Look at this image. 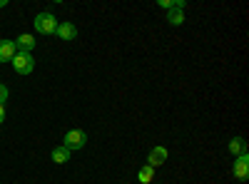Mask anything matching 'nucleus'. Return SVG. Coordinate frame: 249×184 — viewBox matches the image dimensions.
<instances>
[{"label":"nucleus","instance_id":"f257e3e1","mask_svg":"<svg viewBox=\"0 0 249 184\" xmlns=\"http://www.w3.org/2000/svg\"><path fill=\"white\" fill-rule=\"evenodd\" d=\"M10 63H13V67H15L18 75H30L33 67H35V60H33L30 52H15V57L10 60Z\"/></svg>","mask_w":249,"mask_h":184},{"label":"nucleus","instance_id":"f03ea898","mask_svg":"<svg viewBox=\"0 0 249 184\" xmlns=\"http://www.w3.org/2000/svg\"><path fill=\"white\" fill-rule=\"evenodd\" d=\"M85 142H88V134L82 130H70L65 134V139H62V147H65L68 152H72V150H82V147H85Z\"/></svg>","mask_w":249,"mask_h":184},{"label":"nucleus","instance_id":"7ed1b4c3","mask_svg":"<svg viewBox=\"0 0 249 184\" xmlns=\"http://www.w3.org/2000/svg\"><path fill=\"white\" fill-rule=\"evenodd\" d=\"M35 30H37V33H43V35H53V33L57 30V20H55V15H50V13H40V15H35Z\"/></svg>","mask_w":249,"mask_h":184},{"label":"nucleus","instance_id":"20e7f679","mask_svg":"<svg viewBox=\"0 0 249 184\" xmlns=\"http://www.w3.org/2000/svg\"><path fill=\"white\" fill-rule=\"evenodd\" d=\"M147 162H150L152 169H155V167H162L164 162H167V150H164V147H155V150L147 154Z\"/></svg>","mask_w":249,"mask_h":184},{"label":"nucleus","instance_id":"39448f33","mask_svg":"<svg viewBox=\"0 0 249 184\" xmlns=\"http://www.w3.org/2000/svg\"><path fill=\"white\" fill-rule=\"evenodd\" d=\"M247 174H249V157H247V154H239V157L234 159V177L244 182Z\"/></svg>","mask_w":249,"mask_h":184},{"label":"nucleus","instance_id":"423d86ee","mask_svg":"<svg viewBox=\"0 0 249 184\" xmlns=\"http://www.w3.org/2000/svg\"><path fill=\"white\" fill-rule=\"evenodd\" d=\"M15 43L13 40H0V63H10L15 57Z\"/></svg>","mask_w":249,"mask_h":184},{"label":"nucleus","instance_id":"0eeeda50","mask_svg":"<svg viewBox=\"0 0 249 184\" xmlns=\"http://www.w3.org/2000/svg\"><path fill=\"white\" fill-rule=\"evenodd\" d=\"M62 40H75L77 37V28L72 23H57V30H55Z\"/></svg>","mask_w":249,"mask_h":184},{"label":"nucleus","instance_id":"6e6552de","mask_svg":"<svg viewBox=\"0 0 249 184\" xmlns=\"http://www.w3.org/2000/svg\"><path fill=\"white\" fill-rule=\"evenodd\" d=\"M15 48H20V52H30V50L35 48V37H33L30 33L20 35V37L15 40Z\"/></svg>","mask_w":249,"mask_h":184},{"label":"nucleus","instance_id":"1a4fd4ad","mask_svg":"<svg viewBox=\"0 0 249 184\" xmlns=\"http://www.w3.org/2000/svg\"><path fill=\"white\" fill-rule=\"evenodd\" d=\"M230 152L237 154V157H239V154H247V142H244L242 137H234V139L230 142Z\"/></svg>","mask_w":249,"mask_h":184},{"label":"nucleus","instance_id":"9d476101","mask_svg":"<svg viewBox=\"0 0 249 184\" xmlns=\"http://www.w3.org/2000/svg\"><path fill=\"white\" fill-rule=\"evenodd\" d=\"M68 159H70V152L65 147H55L53 150V162H55V165H65Z\"/></svg>","mask_w":249,"mask_h":184},{"label":"nucleus","instance_id":"9b49d317","mask_svg":"<svg viewBox=\"0 0 249 184\" xmlns=\"http://www.w3.org/2000/svg\"><path fill=\"white\" fill-rule=\"evenodd\" d=\"M167 20H170V25H182V23H184V15H182V10H179V8H170Z\"/></svg>","mask_w":249,"mask_h":184},{"label":"nucleus","instance_id":"f8f14e48","mask_svg":"<svg viewBox=\"0 0 249 184\" xmlns=\"http://www.w3.org/2000/svg\"><path fill=\"white\" fill-rule=\"evenodd\" d=\"M152 179H155V169H152L150 165L140 169V182H142V184H150Z\"/></svg>","mask_w":249,"mask_h":184},{"label":"nucleus","instance_id":"ddd939ff","mask_svg":"<svg viewBox=\"0 0 249 184\" xmlns=\"http://www.w3.org/2000/svg\"><path fill=\"white\" fill-rule=\"evenodd\" d=\"M5 100H8V87H5V85H0V105H3Z\"/></svg>","mask_w":249,"mask_h":184},{"label":"nucleus","instance_id":"4468645a","mask_svg":"<svg viewBox=\"0 0 249 184\" xmlns=\"http://www.w3.org/2000/svg\"><path fill=\"white\" fill-rule=\"evenodd\" d=\"M3 122H5V107L0 105V125H3Z\"/></svg>","mask_w":249,"mask_h":184},{"label":"nucleus","instance_id":"2eb2a0df","mask_svg":"<svg viewBox=\"0 0 249 184\" xmlns=\"http://www.w3.org/2000/svg\"><path fill=\"white\" fill-rule=\"evenodd\" d=\"M8 5V0H0V8H5Z\"/></svg>","mask_w":249,"mask_h":184}]
</instances>
